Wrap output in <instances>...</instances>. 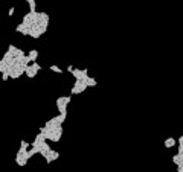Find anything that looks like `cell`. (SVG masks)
I'll return each instance as SVG.
<instances>
[{
	"mask_svg": "<svg viewBox=\"0 0 183 172\" xmlns=\"http://www.w3.org/2000/svg\"><path fill=\"white\" fill-rule=\"evenodd\" d=\"M70 101H72V96H60L55 101L60 114H67V105L70 104Z\"/></svg>",
	"mask_w": 183,
	"mask_h": 172,
	"instance_id": "obj_1",
	"label": "cell"
},
{
	"mask_svg": "<svg viewBox=\"0 0 183 172\" xmlns=\"http://www.w3.org/2000/svg\"><path fill=\"white\" fill-rule=\"evenodd\" d=\"M85 88H88V85H87V81H81V79H76V81H75V84H73V87H72V91H70V94H72V96H75V94H79V93H82Z\"/></svg>",
	"mask_w": 183,
	"mask_h": 172,
	"instance_id": "obj_2",
	"label": "cell"
},
{
	"mask_svg": "<svg viewBox=\"0 0 183 172\" xmlns=\"http://www.w3.org/2000/svg\"><path fill=\"white\" fill-rule=\"evenodd\" d=\"M58 157H60V152H57V151L51 149V152H49L48 155H46L44 158H46V163H52V161H55Z\"/></svg>",
	"mask_w": 183,
	"mask_h": 172,
	"instance_id": "obj_3",
	"label": "cell"
},
{
	"mask_svg": "<svg viewBox=\"0 0 183 172\" xmlns=\"http://www.w3.org/2000/svg\"><path fill=\"white\" fill-rule=\"evenodd\" d=\"M15 31H17V32H20V34H23V35H29V28L26 26L25 23H20L18 26L15 28Z\"/></svg>",
	"mask_w": 183,
	"mask_h": 172,
	"instance_id": "obj_4",
	"label": "cell"
},
{
	"mask_svg": "<svg viewBox=\"0 0 183 172\" xmlns=\"http://www.w3.org/2000/svg\"><path fill=\"white\" fill-rule=\"evenodd\" d=\"M177 145V140L174 139V137H168L165 142H163V146L166 149H169V148H172V146H175Z\"/></svg>",
	"mask_w": 183,
	"mask_h": 172,
	"instance_id": "obj_5",
	"label": "cell"
},
{
	"mask_svg": "<svg viewBox=\"0 0 183 172\" xmlns=\"http://www.w3.org/2000/svg\"><path fill=\"white\" fill-rule=\"evenodd\" d=\"M25 73H26V76H28V78H31V79H32V78H35V76H37V73H38V72H37V70L32 67V64H31V66H28V69H26V72H25Z\"/></svg>",
	"mask_w": 183,
	"mask_h": 172,
	"instance_id": "obj_6",
	"label": "cell"
},
{
	"mask_svg": "<svg viewBox=\"0 0 183 172\" xmlns=\"http://www.w3.org/2000/svg\"><path fill=\"white\" fill-rule=\"evenodd\" d=\"M29 143L26 142V140H21L20 142V149H18V152H21V154H25V152H28L29 151Z\"/></svg>",
	"mask_w": 183,
	"mask_h": 172,
	"instance_id": "obj_7",
	"label": "cell"
},
{
	"mask_svg": "<svg viewBox=\"0 0 183 172\" xmlns=\"http://www.w3.org/2000/svg\"><path fill=\"white\" fill-rule=\"evenodd\" d=\"M181 161H183V157H181V154H178V152H177L175 155H172V163H174V164H177V166H178Z\"/></svg>",
	"mask_w": 183,
	"mask_h": 172,
	"instance_id": "obj_8",
	"label": "cell"
},
{
	"mask_svg": "<svg viewBox=\"0 0 183 172\" xmlns=\"http://www.w3.org/2000/svg\"><path fill=\"white\" fill-rule=\"evenodd\" d=\"M28 55L31 57L32 61H37V58H38V51H35V49H31V51L28 52Z\"/></svg>",
	"mask_w": 183,
	"mask_h": 172,
	"instance_id": "obj_9",
	"label": "cell"
},
{
	"mask_svg": "<svg viewBox=\"0 0 183 172\" xmlns=\"http://www.w3.org/2000/svg\"><path fill=\"white\" fill-rule=\"evenodd\" d=\"M25 2L29 5L31 11H35V9H37V2H35V0H25Z\"/></svg>",
	"mask_w": 183,
	"mask_h": 172,
	"instance_id": "obj_10",
	"label": "cell"
},
{
	"mask_svg": "<svg viewBox=\"0 0 183 172\" xmlns=\"http://www.w3.org/2000/svg\"><path fill=\"white\" fill-rule=\"evenodd\" d=\"M87 85H88V87H96L98 82H96V79H93V78H88V79H87Z\"/></svg>",
	"mask_w": 183,
	"mask_h": 172,
	"instance_id": "obj_11",
	"label": "cell"
},
{
	"mask_svg": "<svg viewBox=\"0 0 183 172\" xmlns=\"http://www.w3.org/2000/svg\"><path fill=\"white\" fill-rule=\"evenodd\" d=\"M14 57L17 58V57H26V55H25V52H23L21 49H15V52H14Z\"/></svg>",
	"mask_w": 183,
	"mask_h": 172,
	"instance_id": "obj_12",
	"label": "cell"
},
{
	"mask_svg": "<svg viewBox=\"0 0 183 172\" xmlns=\"http://www.w3.org/2000/svg\"><path fill=\"white\" fill-rule=\"evenodd\" d=\"M49 69H51V72H55V73H63V70H61L58 66H51Z\"/></svg>",
	"mask_w": 183,
	"mask_h": 172,
	"instance_id": "obj_13",
	"label": "cell"
},
{
	"mask_svg": "<svg viewBox=\"0 0 183 172\" xmlns=\"http://www.w3.org/2000/svg\"><path fill=\"white\" fill-rule=\"evenodd\" d=\"M32 67H34V69H35L37 72H40V70H41V66H40V64H38L37 61H34V63H32Z\"/></svg>",
	"mask_w": 183,
	"mask_h": 172,
	"instance_id": "obj_14",
	"label": "cell"
},
{
	"mask_svg": "<svg viewBox=\"0 0 183 172\" xmlns=\"http://www.w3.org/2000/svg\"><path fill=\"white\" fill-rule=\"evenodd\" d=\"M15 49H17V47H15L14 44H9V46H8V51H9V52H12V54L15 52Z\"/></svg>",
	"mask_w": 183,
	"mask_h": 172,
	"instance_id": "obj_15",
	"label": "cell"
},
{
	"mask_svg": "<svg viewBox=\"0 0 183 172\" xmlns=\"http://www.w3.org/2000/svg\"><path fill=\"white\" fill-rule=\"evenodd\" d=\"M9 78H11V76H9V73H8V72H5L3 75H2V79H3V81H6V79H9Z\"/></svg>",
	"mask_w": 183,
	"mask_h": 172,
	"instance_id": "obj_16",
	"label": "cell"
},
{
	"mask_svg": "<svg viewBox=\"0 0 183 172\" xmlns=\"http://www.w3.org/2000/svg\"><path fill=\"white\" fill-rule=\"evenodd\" d=\"M14 12H15V8H9V11H8V15H9V17H12V15H14Z\"/></svg>",
	"mask_w": 183,
	"mask_h": 172,
	"instance_id": "obj_17",
	"label": "cell"
},
{
	"mask_svg": "<svg viewBox=\"0 0 183 172\" xmlns=\"http://www.w3.org/2000/svg\"><path fill=\"white\" fill-rule=\"evenodd\" d=\"M73 70H75V67H73V66H69V67H67V72H70V73H72Z\"/></svg>",
	"mask_w": 183,
	"mask_h": 172,
	"instance_id": "obj_18",
	"label": "cell"
},
{
	"mask_svg": "<svg viewBox=\"0 0 183 172\" xmlns=\"http://www.w3.org/2000/svg\"><path fill=\"white\" fill-rule=\"evenodd\" d=\"M177 143H178V145H183V136H181V137L177 140Z\"/></svg>",
	"mask_w": 183,
	"mask_h": 172,
	"instance_id": "obj_19",
	"label": "cell"
}]
</instances>
